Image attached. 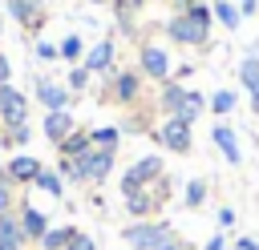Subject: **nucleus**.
Listing matches in <instances>:
<instances>
[{
    "label": "nucleus",
    "mask_w": 259,
    "mask_h": 250,
    "mask_svg": "<svg viewBox=\"0 0 259 250\" xmlns=\"http://www.w3.org/2000/svg\"><path fill=\"white\" fill-rule=\"evenodd\" d=\"M210 24H214L210 4H194L190 12H174L166 20V36L174 44H206L210 40Z\"/></svg>",
    "instance_id": "1"
},
{
    "label": "nucleus",
    "mask_w": 259,
    "mask_h": 250,
    "mask_svg": "<svg viewBox=\"0 0 259 250\" xmlns=\"http://www.w3.org/2000/svg\"><path fill=\"white\" fill-rule=\"evenodd\" d=\"M170 185H174V181L162 173L158 181H150V185L134 190L130 198H121V202H125V214H130L134 222H146V218H154V214H158V210L170 202Z\"/></svg>",
    "instance_id": "2"
},
{
    "label": "nucleus",
    "mask_w": 259,
    "mask_h": 250,
    "mask_svg": "<svg viewBox=\"0 0 259 250\" xmlns=\"http://www.w3.org/2000/svg\"><path fill=\"white\" fill-rule=\"evenodd\" d=\"M170 238H174V226H170L166 218H146V222H134V226L121 230V242H125L130 250H158V246L170 242Z\"/></svg>",
    "instance_id": "3"
},
{
    "label": "nucleus",
    "mask_w": 259,
    "mask_h": 250,
    "mask_svg": "<svg viewBox=\"0 0 259 250\" xmlns=\"http://www.w3.org/2000/svg\"><path fill=\"white\" fill-rule=\"evenodd\" d=\"M154 141L170 153H190V141H194V125L182 121V117H162V125L154 129Z\"/></svg>",
    "instance_id": "4"
},
{
    "label": "nucleus",
    "mask_w": 259,
    "mask_h": 250,
    "mask_svg": "<svg viewBox=\"0 0 259 250\" xmlns=\"http://www.w3.org/2000/svg\"><path fill=\"white\" fill-rule=\"evenodd\" d=\"M166 173V165H162V157L158 153H146V157H138L125 173H121V198H130L134 190H142V185H150V181H158Z\"/></svg>",
    "instance_id": "5"
},
{
    "label": "nucleus",
    "mask_w": 259,
    "mask_h": 250,
    "mask_svg": "<svg viewBox=\"0 0 259 250\" xmlns=\"http://www.w3.org/2000/svg\"><path fill=\"white\" fill-rule=\"evenodd\" d=\"M138 65H142V77H150V81H170L174 77V69H170V52L158 44V40H146L142 48H138Z\"/></svg>",
    "instance_id": "6"
},
{
    "label": "nucleus",
    "mask_w": 259,
    "mask_h": 250,
    "mask_svg": "<svg viewBox=\"0 0 259 250\" xmlns=\"http://www.w3.org/2000/svg\"><path fill=\"white\" fill-rule=\"evenodd\" d=\"M28 121V97L8 81V85H0V125L4 129H16V125H24Z\"/></svg>",
    "instance_id": "7"
},
{
    "label": "nucleus",
    "mask_w": 259,
    "mask_h": 250,
    "mask_svg": "<svg viewBox=\"0 0 259 250\" xmlns=\"http://www.w3.org/2000/svg\"><path fill=\"white\" fill-rule=\"evenodd\" d=\"M77 161H81L85 185H101V181L113 173V161H117V153H109V149H89V153H81Z\"/></svg>",
    "instance_id": "8"
},
{
    "label": "nucleus",
    "mask_w": 259,
    "mask_h": 250,
    "mask_svg": "<svg viewBox=\"0 0 259 250\" xmlns=\"http://www.w3.org/2000/svg\"><path fill=\"white\" fill-rule=\"evenodd\" d=\"M16 214H20V234H24V242L36 246V242L45 238V230H49V214L36 210L32 202H16Z\"/></svg>",
    "instance_id": "9"
},
{
    "label": "nucleus",
    "mask_w": 259,
    "mask_h": 250,
    "mask_svg": "<svg viewBox=\"0 0 259 250\" xmlns=\"http://www.w3.org/2000/svg\"><path fill=\"white\" fill-rule=\"evenodd\" d=\"M138 93H142V73L121 69V73L109 77V101H117V105H134Z\"/></svg>",
    "instance_id": "10"
},
{
    "label": "nucleus",
    "mask_w": 259,
    "mask_h": 250,
    "mask_svg": "<svg viewBox=\"0 0 259 250\" xmlns=\"http://www.w3.org/2000/svg\"><path fill=\"white\" fill-rule=\"evenodd\" d=\"M32 93H36V101L45 105V113L69 109V89L57 85V81H49V77H36V81H32Z\"/></svg>",
    "instance_id": "11"
},
{
    "label": "nucleus",
    "mask_w": 259,
    "mask_h": 250,
    "mask_svg": "<svg viewBox=\"0 0 259 250\" xmlns=\"http://www.w3.org/2000/svg\"><path fill=\"white\" fill-rule=\"evenodd\" d=\"M81 65H85L93 77H105V73H113V40L105 36V40L89 44V48H85V56H81Z\"/></svg>",
    "instance_id": "12"
},
{
    "label": "nucleus",
    "mask_w": 259,
    "mask_h": 250,
    "mask_svg": "<svg viewBox=\"0 0 259 250\" xmlns=\"http://www.w3.org/2000/svg\"><path fill=\"white\" fill-rule=\"evenodd\" d=\"M210 141H214V149L227 157V165H243V149H239V137H235V129H231L227 121H219V125L210 129Z\"/></svg>",
    "instance_id": "13"
},
{
    "label": "nucleus",
    "mask_w": 259,
    "mask_h": 250,
    "mask_svg": "<svg viewBox=\"0 0 259 250\" xmlns=\"http://www.w3.org/2000/svg\"><path fill=\"white\" fill-rule=\"evenodd\" d=\"M4 165H8V177H12V185H32V181H36V173L45 169V165H40L32 153H16V157H8Z\"/></svg>",
    "instance_id": "14"
},
{
    "label": "nucleus",
    "mask_w": 259,
    "mask_h": 250,
    "mask_svg": "<svg viewBox=\"0 0 259 250\" xmlns=\"http://www.w3.org/2000/svg\"><path fill=\"white\" fill-rule=\"evenodd\" d=\"M40 129H45V137H49L53 145H61V141L77 129V121H73V113H69V109H57V113H45Z\"/></svg>",
    "instance_id": "15"
},
{
    "label": "nucleus",
    "mask_w": 259,
    "mask_h": 250,
    "mask_svg": "<svg viewBox=\"0 0 259 250\" xmlns=\"http://www.w3.org/2000/svg\"><path fill=\"white\" fill-rule=\"evenodd\" d=\"M182 101H186V85H182V81L170 77V81L158 85V109H162L166 117H174V113L182 109Z\"/></svg>",
    "instance_id": "16"
},
{
    "label": "nucleus",
    "mask_w": 259,
    "mask_h": 250,
    "mask_svg": "<svg viewBox=\"0 0 259 250\" xmlns=\"http://www.w3.org/2000/svg\"><path fill=\"white\" fill-rule=\"evenodd\" d=\"M4 8H8V16H12L16 24H24V28H36V24H40V0H4Z\"/></svg>",
    "instance_id": "17"
},
{
    "label": "nucleus",
    "mask_w": 259,
    "mask_h": 250,
    "mask_svg": "<svg viewBox=\"0 0 259 250\" xmlns=\"http://www.w3.org/2000/svg\"><path fill=\"white\" fill-rule=\"evenodd\" d=\"M93 149V141H89V129H73L61 145H57V153L61 157H81V153H89Z\"/></svg>",
    "instance_id": "18"
},
{
    "label": "nucleus",
    "mask_w": 259,
    "mask_h": 250,
    "mask_svg": "<svg viewBox=\"0 0 259 250\" xmlns=\"http://www.w3.org/2000/svg\"><path fill=\"white\" fill-rule=\"evenodd\" d=\"M210 12H214V20H219L227 32H235V28L243 24V12H239V4H235V0H214V4H210Z\"/></svg>",
    "instance_id": "19"
},
{
    "label": "nucleus",
    "mask_w": 259,
    "mask_h": 250,
    "mask_svg": "<svg viewBox=\"0 0 259 250\" xmlns=\"http://www.w3.org/2000/svg\"><path fill=\"white\" fill-rule=\"evenodd\" d=\"M73 234H77V226H49L45 238L36 242V250H65L73 242Z\"/></svg>",
    "instance_id": "20"
},
{
    "label": "nucleus",
    "mask_w": 259,
    "mask_h": 250,
    "mask_svg": "<svg viewBox=\"0 0 259 250\" xmlns=\"http://www.w3.org/2000/svg\"><path fill=\"white\" fill-rule=\"evenodd\" d=\"M235 105H239V93H235V89H219V93L206 97V109H210L214 117H231Z\"/></svg>",
    "instance_id": "21"
},
{
    "label": "nucleus",
    "mask_w": 259,
    "mask_h": 250,
    "mask_svg": "<svg viewBox=\"0 0 259 250\" xmlns=\"http://www.w3.org/2000/svg\"><path fill=\"white\" fill-rule=\"evenodd\" d=\"M32 190H40V194H49V198H65V177H61L57 169H40L36 181H32Z\"/></svg>",
    "instance_id": "22"
},
{
    "label": "nucleus",
    "mask_w": 259,
    "mask_h": 250,
    "mask_svg": "<svg viewBox=\"0 0 259 250\" xmlns=\"http://www.w3.org/2000/svg\"><path fill=\"white\" fill-rule=\"evenodd\" d=\"M198 113H206V97L198 93V89H186V101H182V109L174 113V117H182V121H198Z\"/></svg>",
    "instance_id": "23"
},
{
    "label": "nucleus",
    "mask_w": 259,
    "mask_h": 250,
    "mask_svg": "<svg viewBox=\"0 0 259 250\" xmlns=\"http://www.w3.org/2000/svg\"><path fill=\"white\" fill-rule=\"evenodd\" d=\"M89 141H93V149H109V153H117L121 129H117V125H101V129H89Z\"/></svg>",
    "instance_id": "24"
},
{
    "label": "nucleus",
    "mask_w": 259,
    "mask_h": 250,
    "mask_svg": "<svg viewBox=\"0 0 259 250\" xmlns=\"http://www.w3.org/2000/svg\"><path fill=\"white\" fill-rule=\"evenodd\" d=\"M182 206H186V210H202V206H206V181H202V177H190V181L182 185Z\"/></svg>",
    "instance_id": "25"
},
{
    "label": "nucleus",
    "mask_w": 259,
    "mask_h": 250,
    "mask_svg": "<svg viewBox=\"0 0 259 250\" xmlns=\"http://www.w3.org/2000/svg\"><path fill=\"white\" fill-rule=\"evenodd\" d=\"M239 85L247 93H259V56H243L239 60Z\"/></svg>",
    "instance_id": "26"
},
{
    "label": "nucleus",
    "mask_w": 259,
    "mask_h": 250,
    "mask_svg": "<svg viewBox=\"0 0 259 250\" xmlns=\"http://www.w3.org/2000/svg\"><path fill=\"white\" fill-rule=\"evenodd\" d=\"M57 52H61V60H73V65H77V60L85 56V40H81L77 32H69V36L57 44Z\"/></svg>",
    "instance_id": "27"
},
{
    "label": "nucleus",
    "mask_w": 259,
    "mask_h": 250,
    "mask_svg": "<svg viewBox=\"0 0 259 250\" xmlns=\"http://www.w3.org/2000/svg\"><path fill=\"white\" fill-rule=\"evenodd\" d=\"M57 173L73 185H85V173H81V161L77 157H57Z\"/></svg>",
    "instance_id": "28"
},
{
    "label": "nucleus",
    "mask_w": 259,
    "mask_h": 250,
    "mask_svg": "<svg viewBox=\"0 0 259 250\" xmlns=\"http://www.w3.org/2000/svg\"><path fill=\"white\" fill-rule=\"evenodd\" d=\"M89 81H93V73H89L85 65H73V69H69V81H65V89H69V93H81V89H89Z\"/></svg>",
    "instance_id": "29"
},
{
    "label": "nucleus",
    "mask_w": 259,
    "mask_h": 250,
    "mask_svg": "<svg viewBox=\"0 0 259 250\" xmlns=\"http://www.w3.org/2000/svg\"><path fill=\"white\" fill-rule=\"evenodd\" d=\"M0 238H24L20 234V214H0Z\"/></svg>",
    "instance_id": "30"
},
{
    "label": "nucleus",
    "mask_w": 259,
    "mask_h": 250,
    "mask_svg": "<svg viewBox=\"0 0 259 250\" xmlns=\"http://www.w3.org/2000/svg\"><path fill=\"white\" fill-rule=\"evenodd\" d=\"M8 133V145H28L32 141V125L24 121V125H16V129H4Z\"/></svg>",
    "instance_id": "31"
},
{
    "label": "nucleus",
    "mask_w": 259,
    "mask_h": 250,
    "mask_svg": "<svg viewBox=\"0 0 259 250\" xmlns=\"http://www.w3.org/2000/svg\"><path fill=\"white\" fill-rule=\"evenodd\" d=\"M32 52H36V60H57V56H61L53 40H36V44H32Z\"/></svg>",
    "instance_id": "32"
},
{
    "label": "nucleus",
    "mask_w": 259,
    "mask_h": 250,
    "mask_svg": "<svg viewBox=\"0 0 259 250\" xmlns=\"http://www.w3.org/2000/svg\"><path fill=\"white\" fill-rule=\"evenodd\" d=\"M65 250H97V238H89L85 230H77V234H73V242H69Z\"/></svg>",
    "instance_id": "33"
},
{
    "label": "nucleus",
    "mask_w": 259,
    "mask_h": 250,
    "mask_svg": "<svg viewBox=\"0 0 259 250\" xmlns=\"http://www.w3.org/2000/svg\"><path fill=\"white\" fill-rule=\"evenodd\" d=\"M16 185H0V214H12L16 210V194H12Z\"/></svg>",
    "instance_id": "34"
},
{
    "label": "nucleus",
    "mask_w": 259,
    "mask_h": 250,
    "mask_svg": "<svg viewBox=\"0 0 259 250\" xmlns=\"http://www.w3.org/2000/svg\"><path fill=\"white\" fill-rule=\"evenodd\" d=\"M219 226H223V230L235 226V210H231V206H219Z\"/></svg>",
    "instance_id": "35"
},
{
    "label": "nucleus",
    "mask_w": 259,
    "mask_h": 250,
    "mask_svg": "<svg viewBox=\"0 0 259 250\" xmlns=\"http://www.w3.org/2000/svg\"><path fill=\"white\" fill-rule=\"evenodd\" d=\"M202 250H227V238H223V234H210V238L202 242Z\"/></svg>",
    "instance_id": "36"
},
{
    "label": "nucleus",
    "mask_w": 259,
    "mask_h": 250,
    "mask_svg": "<svg viewBox=\"0 0 259 250\" xmlns=\"http://www.w3.org/2000/svg\"><path fill=\"white\" fill-rule=\"evenodd\" d=\"M0 250H28L24 238H0Z\"/></svg>",
    "instance_id": "37"
},
{
    "label": "nucleus",
    "mask_w": 259,
    "mask_h": 250,
    "mask_svg": "<svg viewBox=\"0 0 259 250\" xmlns=\"http://www.w3.org/2000/svg\"><path fill=\"white\" fill-rule=\"evenodd\" d=\"M12 81V65H8V56L0 52V85H8Z\"/></svg>",
    "instance_id": "38"
},
{
    "label": "nucleus",
    "mask_w": 259,
    "mask_h": 250,
    "mask_svg": "<svg viewBox=\"0 0 259 250\" xmlns=\"http://www.w3.org/2000/svg\"><path fill=\"white\" fill-rule=\"evenodd\" d=\"M158 250H190V246H186V242H182V238H178V234H174V238H170V242H162V246H158Z\"/></svg>",
    "instance_id": "39"
},
{
    "label": "nucleus",
    "mask_w": 259,
    "mask_h": 250,
    "mask_svg": "<svg viewBox=\"0 0 259 250\" xmlns=\"http://www.w3.org/2000/svg\"><path fill=\"white\" fill-rule=\"evenodd\" d=\"M255 8H259V0H239V12L243 16H255Z\"/></svg>",
    "instance_id": "40"
},
{
    "label": "nucleus",
    "mask_w": 259,
    "mask_h": 250,
    "mask_svg": "<svg viewBox=\"0 0 259 250\" xmlns=\"http://www.w3.org/2000/svg\"><path fill=\"white\" fill-rule=\"evenodd\" d=\"M235 250H259V242H255V238H247V234H243V238H239V242H235Z\"/></svg>",
    "instance_id": "41"
},
{
    "label": "nucleus",
    "mask_w": 259,
    "mask_h": 250,
    "mask_svg": "<svg viewBox=\"0 0 259 250\" xmlns=\"http://www.w3.org/2000/svg\"><path fill=\"white\" fill-rule=\"evenodd\" d=\"M170 4H174V12H190L198 0H170Z\"/></svg>",
    "instance_id": "42"
},
{
    "label": "nucleus",
    "mask_w": 259,
    "mask_h": 250,
    "mask_svg": "<svg viewBox=\"0 0 259 250\" xmlns=\"http://www.w3.org/2000/svg\"><path fill=\"white\" fill-rule=\"evenodd\" d=\"M0 185H12V177H8V165H0Z\"/></svg>",
    "instance_id": "43"
},
{
    "label": "nucleus",
    "mask_w": 259,
    "mask_h": 250,
    "mask_svg": "<svg viewBox=\"0 0 259 250\" xmlns=\"http://www.w3.org/2000/svg\"><path fill=\"white\" fill-rule=\"evenodd\" d=\"M251 113L259 117V93H251Z\"/></svg>",
    "instance_id": "44"
},
{
    "label": "nucleus",
    "mask_w": 259,
    "mask_h": 250,
    "mask_svg": "<svg viewBox=\"0 0 259 250\" xmlns=\"http://www.w3.org/2000/svg\"><path fill=\"white\" fill-rule=\"evenodd\" d=\"M4 149H8V133L0 129V153H4Z\"/></svg>",
    "instance_id": "45"
},
{
    "label": "nucleus",
    "mask_w": 259,
    "mask_h": 250,
    "mask_svg": "<svg viewBox=\"0 0 259 250\" xmlns=\"http://www.w3.org/2000/svg\"><path fill=\"white\" fill-rule=\"evenodd\" d=\"M93 4H105V0H93Z\"/></svg>",
    "instance_id": "46"
},
{
    "label": "nucleus",
    "mask_w": 259,
    "mask_h": 250,
    "mask_svg": "<svg viewBox=\"0 0 259 250\" xmlns=\"http://www.w3.org/2000/svg\"><path fill=\"white\" fill-rule=\"evenodd\" d=\"M0 28H4V20H0Z\"/></svg>",
    "instance_id": "47"
}]
</instances>
